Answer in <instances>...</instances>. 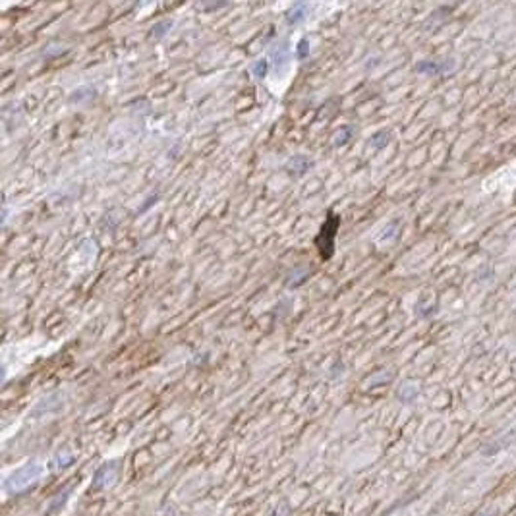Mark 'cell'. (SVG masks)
I'll list each match as a JSON object with an SVG mask.
<instances>
[{"label": "cell", "mask_w": 516, "mask_h": 516, "mask_svg": "<svg viewBox=\"0 0 516 516\" xmlns=\"http://www.w3.org/2000/svg\"><path fill=\"white\" fill-rule=\"evenodd\" d=\"M338 224H340V217H337L333 211H329L327 218H325V224L315 240L317 248H319V254L323 259H329L335 252V236H337V230H338Z\"/></svg>", "instance_id": "obj_1"}, {"label": "cell", "mask_w": 516, "mask_h": 516, "mask_svg": "<svg viewBox=\"0 0 516 516\" xmlns=\"http://www.w3.org/2000/svg\"><path fill=\"white\" fill-rule=\"evenodd\" d=\"M41 472H43L41 466H37V464L25 466V468L18 470V472L8 479V487H10L12 491H21V489L29 487V485L41 476Z\"/></svg>", "instance_id": "obj_2"}, {"label": "cell", "mask_w": 516, "mask_h": 516, "mask_svg": "<svg viewBox=\"0 0 516 516\" xmlns=\"http://www.w3.org/2000/svg\"><path fill=\"white\" fill-rule=\"evenodd\" d=\"M313 164L306 155H294L288 162H286V170L294 176H302L306 170H310V166Z\"/></svg>", "instance_id": "obj_3"}, {"label": "cell", "mask_w": 516, "mask_h": 516, "mask_svg": "<svg viewBox=\"0 0 516 516\" xmlns=\"http://www.w3.org/2000/svg\"><path fill=\"white\" fill-rule=\"evenodd\" d=\"M271 58L275 60L277 70L282 68V66H286L288 60H290V47H288V43H286V41H280V43L271 51Z\"/></svg>", "instance_id": "obj_4"}, {"label": "cell", "mask_w": 516, "mask_h": 516, "mask_svg": "<svg viewBox=\"0 0 516 516\" xmlns=\"http://www.w3.org/2000/svg\"><path fill=\"white\" fill-rule=\"evenodd\" d=\"M114 477H116V464H106L95 474V483L97 485H108L114 481Z\"/></svg>", "instance_id": "obj_5"}, {"label": "cell", "mask_w": 516, "mask_h": 516, "mask_svg": "<svg viewBox=\"0 0 516 516\" xmlns=\"http://www.w3.org/2000/svg\"><path fill=\"white\" fill-rule=\"evenodd\" d=\"M306 10H308V6L306 4H296L290 12H288V16H286V21L290 23V25H296V23H300L304 18H306Z\"/></svg>", "instance_id": "obj_6"}, {"label": "cell", "mask_w": 516, "mask_h": 516, "mask_svg": "<svg viewBox=\"0 0 516 516\" xmlns=\"http://www.w3.org/2000/svg\"><path fill=\"white\" fill-rule=\"evenodd\" d=\"M352 134H354V128H352V126H344V128L333 138V139H335L333 145H335V147H342V145H346L348 139L352 138Z\"/></svg>", "instance_id": "obj_7"}, {"label": "cell", "mask_w": 516, "mask_h": 516, "mask_svg": "<svg viewBox=\"0 0 516 516\" xmlns=\"http://www.w3.org/2000/svg\"><path fill=\"white\" fill-rule=\"evenodd\" d=\"M267 72H269V60H267V58H259L258 62L252 64V74H254L258 79L267 78Z\"/></svg>", "instance_id": "obj_8"}, {"label": "cell", "mask_w": 516, "mask_h": 516, "mask_svg": "<svg viewBox=\"0 0 516 516\" xmlns=\"http://www.w3.org/2000/svg\"><path fill=\"white\" fill-rule=\"evenodd\" d=\"M389 143V134L387 132H377L373 138H371V147L373 149H381Z\"/></svg>", "instance_id": "obj_9"}, {"label": "cell", "mask_w": 516, "mask_h": 516, "mask_svg": "<svg viewBox=\"0 0 516 516\" xmlns=\"http://www.w3.org/2000/svg\"><path fill=\"white\" fill-rule=\"evenodd\" d=\"M310 54V43L306 41V39H302L300 43H298V47H296V56L298 58H306Z\"/></svg>", "instance_id": "obj_10"}, {"label": "cell", "mask_w": 516, "mask_h": 516, "mask_svg": "<svg viewBox=\"0 0 516 516\" xmlns=\"http://www.w3.org/2000/svg\"><path fill=\"white\" fill-rule=\"evenodd\" d=\"M170 25H172L170 21H164V23H159V25H155V27H153V37H155V39H160V37L166 33L164 29H170Z\"/></svg>", "instance_id": "obj_11"}]
</instances>
